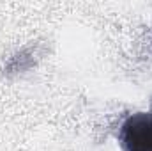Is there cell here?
Returning a JSON list of instances; mask_svg holds the SVG:
<instances>
[{
	"instance_id": "1",
	"label": "cell",
	"mask_w": 152,
	"mask_h": 151,
	"mask_svg": "<svg viewBox=\"0 0 152 151\" xmlns=\"http://www.w3.org/2000/svg\"><path fill=\"white\" fill-rule=\"evenodd\" d=\"M124 151H152V112H136L124 119L118 130Z\"/></svg>"
}]
</instances>
